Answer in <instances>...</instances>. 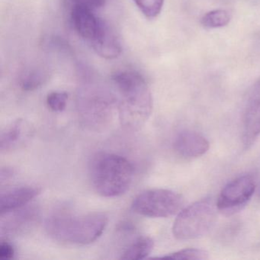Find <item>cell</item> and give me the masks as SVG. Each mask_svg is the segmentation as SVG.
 <instances>
[{
    "mask_svg": "<svg viewBox=\"0 0 260 260\" xmlns=\"http://www.w3.org/2000/svg\"><path fill=\"white\" fill-rule=\"evenodd\" d=\"M109 217L105 213L82 215L57 214L45 223L48 235L54 240L71 244L86 245L100 238L106 230Z\"/></svg>",
    "mask_w": 260,
    "mask_h": 260,
    "instance_id": "obj_2",
    "label": "cell"
},
{
    "mask_svg": "<svg viewBox=\"0 0 260 260\" xmlns=\"http://www.w3.org/2000/svg\"><path fill=\"white\" fill-rule=\"evenodd\" d=\"M15 256L14 247L7 240L0 243V258L3 260L12 259Z\"/></svg>",
    "mask_w": 260,
    "mask_h": 260,
    "instance_id": "obj_21",
    "label": "cell"
},
{
    "mask_svg": "<svg viewBox=\"0 0 260 260\" xmlns=\"http://www.w3.org/2000/svg\"><path fill=\"white\" fill-rule=\"evenodd\" d=\"M112 81L120 95L118 117L127 130L138 131L145 124L153 110L151 91L144 77L134 71H119Z\"/></svg>",
    "mask_w": 260,
    "mask_h": 260,
    "instance_id": "obj_1",
    "label": "cell"
},
{
    "mask_svg": "<svg viewBox=\"0 0 260 260\" xmlns=\"http://www.w3.org/2000/svg\"><path fill=\"white\" fill-rule=\"evenodd\" d=\"M34 135V127L25 119H17L1 132L0 150L3 153L13 151L23 147Z\"/></svg>",
    "mask_w": 260,
    "mask_h": 260,
    "instance_id": "obj_10",
    "label": "cell"
},
{
    "mask_svg": "<svg viewBox=\"0 0 260 260\" xmlns=\"http://www.w3.org/2000/svg\"><path fill=\"white\" fill-rule=\"evenodd\" d=\"M154 247V242L150 237H138L121 253L120 259L139 260L147 258Z\"/></svg>",
    "mask_w": 260,
    "mask_h": 260,
    "instance_id": "obj_15",
    "label": "cell"
},
{
    "mask_svg": "<svg viewBox=\"0 0 260 260\" xmlns=\"http://www.w3.org/2000/svg\"><path fill=\"white\" fill-rule=\"evenodd\" d=\"M160 258H167H167L168 259H207L208 258V253L203 249L191 248V249H181Z\"/></svg>",
    "mask_w": 260,
    "mask_h": 260,
    "instance_id": "obj_19",
    "label": "cell"
},
{
    "mask_svg": "<svg viewBox=\"0 0 260 260\" xmlns=\"http://www.w3.org/2000/svg\"><path fill=\"white\" fill-rule=\"evenodd\" d=\"M71 19L74 29L88 42L95 36L101 21V18L94 13V10L80 5H73Z\"/></svg>",
    "mask_w": 260,
    "mask_h": 260,
    "instance_id": "obj_12",
    "label": "cell"
},
{
    "mask_svg": "<svg viewBox=\"0 0 260 260\" xmlns=\"http://www.w3.org/2000/svg\"><path fill=\"white\" fill-rule=\"evenodd\" d=\"M140 11L148 19H154L160 14L164 0H134Z\"/></svg>",
    "mask_w": 260,
    "mask_h": 260,
    "instance_id": "obj_18",
    "label": "cell"
},
{
    "mask_svg": "<svg viewBox=\"0 0 260 260\" xmlns=\"http://www.w3.org/2000/svg\"><path fill=\"white\" fill-rule=\"evenodd\" d=\"M36 211H37L32 208H21L4 214L7 217L1 216V234L17 232L35 220L37 216Z\"/></svg>",
    "mask_w": 260,
    "mask_h": 260,
    "instance_id": "obj_14",
    "label": "cell"
},
{
    "mask_svg": "<svg viewBox=\"0 0 260 260\" xmlns=\"http://www.w3.org/2000/svg\"><path fill=\"white\" fill-rule=\"evenodd\" d=\"M255 182L250 175H243L228 182L217 199V210L225 214H232L241 209L253 196Z\"/></svg>",
    "mask_w": 260,
    "mask_h": 260,
    "instance_id": "obj_7",
    "label": "cell"
},
{
    "mask_svg": "<svg viewBox=\"0 0 260 260\" xmlns=\"http://www.w3.org/2000/svg\"><path fill=\"white\" fill-rule=\"evenodd\" d=\"M68 94L66 92L56 91L48 94L47 96V105L53 112H63L66 109Z\"/></svg>",
    "mask_w": 260,
    "mask_h": 260,
    "instance_id": "obj_20",
    "label": "cell"
},
{
    "mask_svg": "<svg viewBox=\"0 0 260 260\" xmlns=\"http://www.w3.org/2000/svg\"><path fill=\"white\" fill-rule=\"evenodd\" d=\"M173 149L181 157L194 159L205 154L209 149V142L200 134L184 131L176 135Z\"/></svg>",
    "mask_w": 260,
    "mask_h": 260,
    "instance_id": "obj_11",
    "label": "cell"
},
{
    "mask_svg": "<svg viewBox=\"0 0 260 260\" xmlns=\"http://www.w3.org/2000/svg\"><path fill=\"white\" fill-rule=\"evenodd\" d=\"M90 179L98 194L117 197L124 194L133 182V165L126 158L114 153L97 154L91 162Z\"/></svg>",
    "mask_w": 260,
    "mask_h": 260,
    "instance_id": "obj_3",
    "label": "cell"
},
{
    "mask_svg": "<svg viewBox=\"0 0 260 260\" xmlns=\"http://www.w3.org/2000/svg\"><path fill=\"white\" fill-rule=\"evenodd\" d=\"M115 100L106 92L86 91L79 96L77 110L80 122L90 131L100 132L110 124Z\"/></svg>",
    "mask_w": 260,
    "mask_h": 260,
    "instance_id": "obj_5",
    "label": "cell"
},
{
    "mask_svg": "<svg viewBox=\"0 0 260 260\" xmlns=\"http://www.w3.org/2000/svg\"><path fill=\"white\" fill-rule=\"evenodd\" d=\"M260 135V77L248 95L242 120V141L249 148Z\"/></svg>",
    "mask_w": 260,
    "mask_h": 260,
    "instance_id": "obj_8",
    "label": "cell"
},
{
    "mask_svg": "<svg viewBox=\"0 0 260 260\" xmlns=\"http://www.w3.org/2000/svg\"><path fill=\"white\" fill-rule=\"evenodd\" d=\"M184 199L172 190L155 188L138 194L132 202V208L140 215L150 217H168L181 211Z\"/></svg>",
    "mask_w": 260,
    "mask_h": 260,
    "instance_id": "obj_6",
    "label": "cell"
},
{
    "mask_svg": "<svg viewBox=\"0 0 260 260\" xmlns=\"http://www.w3.org/2000/svg\"><path fill=\"white\" fill-rule=\"evenodd\" d=\"M217 205L210 199H202L181 210L173 226L178 240H194L208 234L217 220Z\"/></svg>",
    "mask_w": 260,
    "mask_h": 260,
    "instance_id": "obj_4",
    "label": "cell"
},
{
    "mask_svg": "<svg viewBox=\"0 0 260 260\" xmlns=\"http://www.w3.org/2000/svg\"><path fill=\"white\" fill-rule=\"evenodd\" d=\"M40 192V188L37 187L23 186L3 193L0 198V213L4 214L23 208Z\"/></svg>",
    "mask_w": 260,
    "mask_h": 260,
    "instance_id": "obj_13",
    "label": "cell"
},
{
    "mask_svg": "<svg viewBox=\"0 0 260 260\" xmlns=\"http://www.w3.org/2000/svg\"><path fill=\"white\" fill-rule=\"evenodd\" d=\"M89 43L99 56L109 60L117 58L122 51L121 41L116 31L103 19L95 36Z\"/></svg>",
    "mask_w": 260,
    "mask_h": 260,
    "instance_id": "obj_9",
    "label": "cell"
},
{
    "mask_svg": "<svg viewBox=\"0 0 260 260\" xmlns=\"http://www.w3.org/2000/svg\"><path fill=\"white\" fill-rule=\"evenodd\" d=\"M46 80V74L42 71H27L22 74L19 84L23 90L32 91L41 87Z\"/></svg>",
    "mask_w": 260,
    "mask_h": 260,
    "instance_id": "obj_17",
    "label": "cell"
},
{
    "mask_svg": "<svg viewBox=\"0 0 260 260\" xmlns=\"http://www.w3.org/2000/svg\"><path fill=\"white\" fill-rule=\"evenodd\" d=\"M74 5H80L88 7L92 10L101 8L107 0H71Z\"/></svg>",
    "mask_w": 260,
    "mask_h": 260,
    "instance_id": "obj_22",
    "label": "cell"
},
{
    "mask_svg": "<svg viewBox=\"0 0 260 260\" xmlns=\"http://www.w3.org/2000/svg\"><path fill=\"white\" fill-rule=\"evenodd\" d=\"M231 19V14L226 10H215L204 15L201 22L205 28L213 29L226 26Z\"/></svg>",
    "mask_w": 260,
    "mask_h": 260,
    "instance_id": "obj_16",
    "label": "cell"
}]
</instances>
